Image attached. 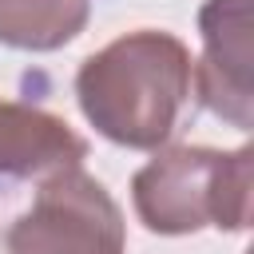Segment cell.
Instances as JSON below:
<instances>
[{
	"label": "cell",
	"mask_w": 254,
	"mask_h": 254,
	"mask_svg": "<svg viewBox=\"0 0 254 254\" xmlns=\"http://www.w3.org/2000/svg\"><path fill=\"white\" fill-rule=\"evenodd\" d=\"M254 151L234 147H159L131 179V206L151 234L246 230Z\"/></svg>",
	"instance_id": "cell-2"
},
{
	"label": "cell",
	"mask_w": 254,
	"mask_h": 254,
	"mask_svg": "<svg viewBox=\"0 0 254 254\" xmlns=\"http://www.w3.org/2000/svg\"><path fill=\"white\" fill-rule=\"evenodd\" d=\"M4 246L8 254H127V222L111 190L75 163L40 179Z\"/></svg>",
	"instance_id": "cell-3"
},
{
	"label": "cell",
	"mask_w": 254,
	"mask_h": 254,
	"mask_svg": "<svg viewBox=\"0 0 254 254\" xmlns=\"http://www.w3.org/2000/svg\"><path fill=\"white\" fill-rule=\"evenodd\" d=\"M87 159V139L48 107L0 99V179H48Z\"/></svg>",
	"instance_id": "cell-5"
},
{
	"label": "cell",
	"mask_w": 254,
	"mask_h": 254,
	"mask_svg": "<svg viewBox=\"0 0 254 254\" xmlns=\"http://www.w3.org/2000/svg\"><path fill=\"white\" fill-rule=\"evenodd\" d=\"M202 56L194 60V91L206 111L238 131L254 127V20L250 0H202Z\"/></svg>",
	"instance_id": "cell-4"
},
{
	"label": "cell",
	"mask_w": 254,
	"mask_h": 254,
	"mask_svg": "<svg viewBox=\"0 0 254 254\" xmlns=\"http://www.w3.org/2000/svg\"><path fill=\"white\" fill-rule=\"evenodd\" d=\"M194 60L190 48L163 28H135L91 52L75 71V103L83 119L131 151H159L190 115Z\"/></svg>",
	"instance_id": "cell-1"
},
{
	"label": "cell",
	"mask_w": 254,
	"mask_h": 254,
	"mask_svg": "<svg viewBox=\"0 0 254 254\" xmlns=\"http://www.w3.org/2000/svg\"><path fill=\"white\" fill-rule=\"evenodd\" d=\"M91 20V0H0V44L16 52H60Z\"/></svg>",
	"instance_id": "cell-6"
}]
</instances>
